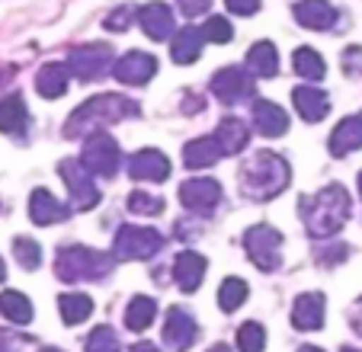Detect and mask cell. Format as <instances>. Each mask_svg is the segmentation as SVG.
<instances>
[{
    "mask_svg": "<svg viewBox=\"0 0 362 352\" xmlns=\"http://www.w3.org/2000/svg\"><path fill=\"white\" fill-rule=\"evenodd\" d=\"M13 253H16V263H20L23 269H39L42 250H39V244H35V240L16 237V240H13Z\"/></svg>",
    "mask_w": 362,
    "mask_h": 352,
    "instance_id": "cell-37",
    "label": "cell"
},
{
    "mask_svg": "<svg viewBox=\"0 0 362 352\" xmlns=\"http://www.w3.org/2000/svg\"><path fill=\"white\" fill-rule=\"evenodd\" d=\"M116 266V259L90 247H62L55 257V276L62 282H100Z\"/></svg>",
    "mask_w": 362,
    "mask_h": 352,
    "instance_id": "cell-4",
    "label": "cell"
},
{
    "mask_svg": "<svg viewBox=\"0 0 362 352\" xmlns=\"http://www.w3.org/2000/svg\"><path fill=\"white\" fill-rule=\"evenodd\" d=\"M129 176L138 180V183H164L167 176H170V160L160 151L144 148L129 157Z\"/></svg>",
    "mask_w": 362,
    "mask_h": 352,
    "instance_id": "cell-13",
    "label": "cell"
},
{
    "mask_svg": "<svg viewBox=\"0 0 362 352\" xmlns=\"http://www.w3.org/2000/svg\"><path fill=\"white\" fill-rule=\"evenodd\" d=\"M205 266H209V263H205L202 253H192V250L180 253L177 263H173V276H177V285H180L183 291H196L199 285H202Z\"/></svg>",
    "mask_w": 362,
    "mask_h": 352,
    "instance_id": "cell-22",
    "label": "cell"
},
{
    "mask_svg": "<svg viewBox=\"0 0 362 352\" xmlns=\"http://www.w3.org/2000/svg\"><path fill=\"white\" fill-rule=\"evenodd\" d=\"M64 215H68V209L48 189H35L33 196H29V218H33V224H39V228L62 221Z\"/></svg>",
    "mask_w": 362,
    "mask_h": 352,
    "instance_id": "cell-21",
    "label": "cell"
},
{
    "mask_svg": "<svg viewBox=\"0 0 362 352\" xmlns=\"http://www.w3.org/2000/svg\"><path fill=\"white\" fill-rule=\"evenodd\" d=\"M135 20L141 23L144 35H148V39H154V42L170 39L173 26H177V23H173L170 7H167V4H160V0H154V4H144V7L135 13Z\"/></svg>",
    "mask_w": 362,
    "mask_h": 352,
    "instance_id": "cell-15",
    "label": "cell"
},
{
    "mask_svg": "<svg viewBox=\"0 0 362 352\" xmlns=\"http://www.w3.org/2000/svg\"><path fill=\"white\" fill-rule=\"evenodd\" d=\"M221 157L218 144H215V138H196V141H189L183 148V163L189 170H205V167H215Z\"/></svg>",
    "mask_w": 362,
    "mask_h": 352,
    "instance_id": "cell-28",
    "label": "cell"
},
{
    "mask_svg": "<svg viewBox=\"0 0 362 352\" xmlns=\"http://www.w3.org/2000/svg\"><path fill=\"white\" fill-rule=\"evenodd\" d=\"M292 13L305 29H317V33L330 29L337 23V10L330 0H298Z\"/></svg>",
    "mask_w": 362,
    "mask_h": 352,
    "instance_id": "cell-18",
    "label": "cell"
},
{
    "mask_svg": "<svg viewBox=\"0 0 362 352\" xmlns=\"http://www.w3.org/2000/svg\"><path fill=\"white\" fill-rule=\"evenodd\" d=\"M209 352H231V349H228L225 343H218V346H212V349H209Z\"/></svg>",
    "mask_w": 362,
    "mask_h": 352,
    "instance_id": "cell-43",
    "label": "cell"
},
{
    "mask_svg": "<svg viewBox=\"0 0 362 352\" xmlns=\"http://www.w3.org/2000/svg\"><path fill=\"white\" fill-rule=\"evenodd\" d=\"M298 352H324V349H317V346H301Z\"/></svg>",
    "mask_w": 362,
    "mask_h": 352,
    "instance_id": "cell-44",
    "label": "cell"
},
{
    "mask_svg": "<svg viewBox=\"0 0 362 352\" xmlns=\"http://www.w3.org/2000/svg\"><path fill=\"white\" fill-rule=\"evenodd\" d=\"M292 68H295V74L305 77V81H321V77L327 74V64H324V58L315 48H298V52L292 54Z\"/></svg>",
    "mask_w": 362,
    "mask_h": 352,
    "instance_id": "cell-30",
    "label": "cell"
},
{
    "mask_svg": "<svg viewBox=\"0 0 362 352\" xmlns=\"http://www.w3.org/2000/svg\"><path fill=\"white\" fill-rule=\"evenodd\" d=\"M58 311H62L64 324L77 327V324H83V320L93 314V301H90L87 295H81V291H68V295L58 298Z\"/></svg>",
    "mask_w": 362,
    "mask_h": 352,
    "instance_id": "cell-29",
    "label": "cell"
},
{
    "mask_svg": "<svg viewBox=\"0 0 362 352\" xmlns=\"http://www.w3.org/2000/svg\"><path fill=\"white\" fill-rule=\"evenodd\" d=\"M202 45H205L202 29H196V26H183V33L173 35L170 58H173L177 64H192V61H199V54H202Z\"/></svg>",
    "mask_w": 362,
    "mask_h": 352,
    "instance_id": "cell-26",
    "label": "cell"
},
{
    "mask_svg": "<svg viewBox=\"0 0 362 352\" xmlns=\"http://www.w3.org/2000/svg\"><path fill=\"white\" fill-rule=\"evenodd\" d=\"M58 173H62L64 186H68L74 209L90 211L100 202V189H96V183H93V173H87L81 160H62L58 163Z\"/></svg>",
    "mask_w": 362,
    "mask_h": 352,
    "instance_id": "cell-9",
    "label": "cell"
},
{
    "mask_svg": "<svg viewBox=\"0 0 362 352\" xmlns=\"http://www.w3.org/2000/svg\"><path fill=\"white\" fill-rule=\"evenodd\" d=\"M253 125H257L260 135L279 138L288 131V112L282 106H276L273 100H257L253 102Z\"/></svg>",
    "mask_w": 362,
    "mask_h": 352,
    "instance_id": "cell-17",
    "label": "cell"
},
{
    "mask_svg": "<svg viewBox=\"0 0 362 352\" xmlns=\"http://www.w3.org/2000/svg\"><path fill=\"white\" fill-rule=\"evenodd\" d=\"M135 13H138V10L125 4V7L112 10V13L106 16V23H103V26H106V29H112V33H125V29H129V23L135 20Z\"/></svg>",
    "mask_w": 362,
    "mask_h": 352,
    "instance_id": "cell-39",
    "label": "cell"
},
{
    "mask_svg": "<svg viewBox=\"0 0 362 352\" xmlns=\"http://www.w3.org/2000/svg\"><path fill=\"white\" fill-rule=\"evenodd\" d=\"M362 148V115H349L330 135V154L334 157H346L353 151Z\"/></svg>",
    "mask_w": 362,
    "mask_h": 352,
    "instance_id": "cell-20",
    "label": "cell"
},
{
    "mask_svg": "<svg viewBox=\"0 0 362 352\" xmlns=\"http://www.w3.org/2000/svg\"><path fill=\"white\" fill-rule=\"evenodd\" d=\"M247 71H250L253 77H263V81L279 74V52H276L273 42H257V45L247 52Z\"/></svg>",
    "mask_w": 362,
    "mask_h": 352,
    "instance_id": "cell-25",
    "label": "cell"
},
{
    "mask_svg": "<svg viewBox=\"0 0 362 352\" xmlns=\"http://www.w3.org/2000/svg\"><path fill=\"white\" fill-rule=\"evenodd\" d=\"M160 247H164V237L154 228H135V224H129V228H122L116 234L112 253H116V259H151Z\"/></svg>",
    "mask_w": 362,
    "mask_h": 352,
    "instance_id": "cell-8",
    "label": "cell"
},
{
    "mask_svg": "<svg viewBox=\"0 0 362 352\" xmlns=\"http://www.w3.org/2000/svg\"><path fill=\"white\" fill-rule=\"evenodd\" d=\"M292 327L295 330H321L324 327V295L321 291H308V295L295 298Z\"/></svg>",
    "mask_w": 362,
    "mask_h": 352,
    "instance_id": "cell-16",
    "label": "cell"
},
{
    "mask_svg": "<svg viewBox=\"0 0 362 352\" xmlns=\"http://www.w3.org/2000/svg\"><path fill=\"white\" fill-rule=\"evenodd\" d=\"M199 336V327L183 307H170L167 311V324H164V343L173 352H186Z\"/></svg>",
    "mask_w": 362,
    "mask_h": 352,
    "instance_id": "cell-14",
    "label": "cell"
},
{
    "mask_svg": "<svg viewBox=\"0 0 362 352\" xmlns=\"http://www.w3.org/2000/svg\"><path fill=\"white\" fill-rule=\"evenodd\" d=\"M298 215L311 237H334L349 218V196L343 186H324L311 199H301Z\"/></svg>",
    "mask_w": 362,
    "mask_h": 352,
    "instance_id": "cell-1",
    "label": "cell"
},
{
    "mask_svg": "<svg viewBox=\"0 0 362 352\" xmlns=\"http://www.w3.org/2000/svg\"><path fill=\"white\" fill-rule=\"evenodd\" d=\"M292 100H295V109H298V115L305 119V122H321L324 115L330 112V100H327V93L324 90H317V87H295V93H292Z\"/></svg>",
    "mask_w": 362,
    "mask_h": 352,
    "instance_id": "cell-19",
    "label": "cell"
},
{
    "mask_svg": "<svg viewBox=\"0 0 362 352\" xmlns=\"http://www.w3.org/2000/svg\"><path fill=\"white\" fill-rule=\"evenodd\" d=\"M112 74H116V81L125 83V87H144L151 77L158 74V58L148 52H129L116 61Z\"/></svg>",
    "mask_w": 362,
    "mask_h": 352,
    "instance_id": "cell-11",
    "label": "cell"
},
{
    "mask_svg": "<svg viewBox=\"0 0 362 352\" xmlns=\"http://www.w3.org/2000/svg\"><path fill=\"white\" fill-rule=\"evenodd\" d=\"M202 39L225 45V42L234 39V26L225 20V16H209V20H205V26H202Z\"/></svg>",
    "mask_w": 362,
    "mask_h": 352,
    "instance_id": "cell-38",
    "label": "cell"
},
{
    "mask_svg": "<svg viewBox=\"0 0 362 352\" xmlns=\"http://www.w3.org/2000/svg\"><path fill=\"white\" fill-rule=\"evenodd\" d=\"M132 115H138V102L125 100V96H119V93H100L71 112L68 125H64V135L68 138L93 135V131H103L106 125L132 119Z\"/></svg>",
    "mask_w": 362,
    "mask_h": 352,
    "instance_id": "cell-2",
    "label": "cell"
},
{
    "mask_svg": "<svg viewBox=\"0 0 362 352\" xmlns=\"http://www.w3.org/2000/svg\"><path fill=\"white\" fill-rule=\"evenodd\" d=\"M42 352H62V349H42Z\"/></svg>",
    "mask_w": 362,
    "mask_h": 352,
    "instance_id": "cell-46",
    "label": "cell"
},
{
    "mask_svg": "<svg viewBox=\"0 0 362 352\" xmlns=\"http://www.w3.org/2000/svg\"><path fill=\"white\" fill-rule=\"evenodd\" d=\"M0 314L7 320H13V324H29L33 320V305L20 291H4L0 295Z\"/></svg>",
    "mask_w": 362,
    "mask_h": 352,
    "instance_id": "cell-32",
    "label": "cell"
},
{
    "mask_svg": "<svg viewBox=\"0 0 362 352\" xmlns=\"http://www.w3.org/2000/svg\"><path fill=\"white\" fill-rule=\"evenodd\" d=\"M177 7H180V13L192 20V16H202L205 10L212 7V0H177Z\"/></svg>",
    "mask_w": 362,
    "mask_h": 352,
    "instance_id": "cell-40",
    "label": "cell"
},
{
    "mask_svg": "<svg viewBox=\"0 0 362 352\" xmlns=\"http://www.w3.org/2000/svg\"><path fill=\"white\" fill-rule=\"evenodd\" d=\"M247 282L244 278H225V282H221V288H218V305H221V311H238L240 305H244L247 301Z\"/></svg>",
    "mask_w": 362,
    "mask_h": 352,
    "instance_id": "cell-33",
    "label": "cell"
},
{
    "mask_svg": "<svg viewBox=\"0 0 362 352\" xmlns=\"http://www.w3.org/2000/svg\"><path fill=\"white\" fill-rule=\"evenodd\" d=\"M209 90L215 93V100L221 102H240L247 96H253V74H247L244 68H221L212 77Z\"/></svg>",
    "mask_w": 362,
    "mask_h": 352,
    "instance_id": "cell-12",
    "label": "cell"
},
{
    "mask_svg": "<svg viewBox=\"0 0 362 352\" xmlns=\"http://www.w3.org/2000/svg\"><path fill=\"white\" fill-rule=\"evenodd\" d=\"M359 192H362V173H359Z\"/></svg>",
    "mask_w": 362,
    "mask_h": 352,
    "instance_id": "cell-47",
    "label": "cell"
},
{
    "mask_svg": "<svg viewBox=\"0 0 362 352\" xmlns=\"http://www.w3.org/2000/svg\"><path fill=\"white\" fill-rule=\"evenodd\" d=\"M180 202L186 205L196 215H212L221 202V186L209 176H196V180H186L180 186Z\"/></svg>",
    "mask_w": 362,
    "mask_h": 352,
    "instance_id": "cell-10",
    "label": "cell"
},
{
    "mask_svg": "<svg viewBox=\"0 0 362 352\" xmlns=\"http://www.w3.org/2000/svg\"><path fill=\"white\" fill-rule=\"evenodd\" d=\"M129 352H160V349L154 343H138V346H132Z\"/></svg>",
    "mask_w": 362,
    "mask_h": 352,
    "instance_id": "cell-42",
    "label": "cell"
},
{
    "mask_svg": "<svg viewBox=\"0 0 362 352\" xmlns=\"http://www.w3.org/2000/svg\"><path fill=\"white\" fill-rule=\"evenodd\" d=\"M244 247L247 253H250V263L260 266L263 272H273L279 269L282 263V234L276 228H269V224H257V228H250L244 234Z\"/></svg>",
    "mask_w": 362,
    "mask_h": 352,
    "instance_id": "cell-6",
    "label": "cell"
},
{
    "mask_svg": "<svg viewBox=\"0 0 362 352\" xmlns=\"http://www.w3.org/2000/svg\"><path fill=\"white\" fill-rule=\"evenodd\" d=\"M212 138L218 144L221 157H225V154H240L247 148V141H250V131H247V125L240 119H221Z\"/></svg>",
    "mask_w": 362,
    "mask_h": 352,
    "instance_id": "cell-23",
    "label": "cell"
},
{
    "mask_svg": "<svg viewBox=\"0 0 362 352\" xmlns=\"http://www.w3.org/2000/svg\"><path fill=\"white\" fill-rule=\"evenodd\" d=\"M112 58H116V54H112V45H103V42H93V45L74 48L64 68H68V74H71V77H77V81L93 83V81H100V77L110 74Z\"/></svg>",
    "mask_w": 362,
    "mask_h": 352,
    "instance_id": "cell-5",
    "label": "cell"
},
{
    "mask_svg": "<svg viewBox=\"0 0 362 352\" xmlns=\"http://www.w3.org/2000/svg\"><path fill=\"white\" fill-rule=\"evenodd\" d=\"M125 205H129V211L132 215H160V211H164V202H160L158 196H151V192H132L129 199H125Z\"/></svg>",
    "mask_w": 362,
    "mask_h": 352,
    "instance_id": "cell-36",
    "label": "cell"
},
{
    "mask_svg": "<svg viewBox=\"0 0 362 352\" xmlns=\"http://www.w3.org/2000/svg\"><path fill=\"white\" fill-rule=\"evenodd\" d=\"M0 278H7V266H4V259H0Z\"/></svg>",
    "mask_w": 362,
    "mask_h": 352,
    "instance_id": "cell-45",
    "label": "cell"
},
{
    "mask_svg": "<svg viewBox=\"0 0 362 352\" xmlns=\"http://www.w3.org/2000/svg\"><path fill=\"white\" fill-rule=\"evenodd\" d=\"M26 125H29V109L23 102V96L0 100V131L4 135H20Z\"/></svg>",
    "mask_w": 362,
    "mask_h": 352,
    "instance_id": "cell-27",
    "label": "cell"
},
{
    "mask_svg": "<svg viewBox=\"0 0 362 352\" xmlns=\"http://www.w3.org/2000/svg\"><path fill=\"white\" fill-rule=\"evenodd\" d=\"M225 4L234 16H253L260 10V0H225Z\"/></svg>",
    "mask_w": 362,
    "mask_h": 352,
    "instance_id": "cell-41",
    "label": "cell"
},
{
    "mask_svg": "<svg viewBox=\"0 0 362 352\" xmlns=\"http://www.w3.org/2000/svg\"><path fill=\"white\" fill-rule=\"evenodd\" d=\"M122 343H119V333L112 327H96L93 333L87 336V352H119Z\"/></svg>",
    "mask_w": 362,
    "mask_h": 352,
    "instance_id": "cell-34",
    "label": "cell"
},
{
    "mask_svg": "<svg viewBox=\"0 0 362 352\" xmlns=\"http://www.w3.org/2000/svg\"><path fill=\"white\" fill-rule=\"evenodd\" d=\"M68 83H71L68 68L58 61L42 64L39 74H35V90H39V96H45V100H58V96L68 90Z\"/></svg>",
    "mask_w": 362,
    "mask_h": 352,
    "instance_id": "cell-24",
    "label": "cell"
},
{
    "mask_svg": "<svg viewBox=\"0 0 362 352\" xmlns=\"http://www.w3.org/2000/svg\"><path fill=\"white\" fill-rule=\"evenodd\" d=\"M288 180H292L288 163L279 154H273V151H260L240 170V192L247 199H253V202H269L279 192H286Z\"/></svg>",
    "mask_w": 362,
    "mask_h": 352,
    "instance_id": "cell-3",
    "label": "cell"
},
{
    "mask_svg": "<svg viewBox=\"0 0 362 352\" xmlns=\"http://www.w3.org/2000/svg\"><path fill=\"white\" fill-rule=\"evenodd\" d=\"M81 163H83V170L93 173V176H112L119 170V144H116V138L106 135V131H93V135H87Z\"/></svg>",
    "mask_w": 362,
    "mask_h": 352,
    "instance_id": "cell-7",
    "label": "cell"
},
{
    "mask_svg": "<svg viewBox=\"0 0 362 352\" xmlns=\"http://www.w3.org/2000/svg\"><path fill=\"white\" fill-rule=\"evenodd\" d=\"M154 314H158V305L151 298H144V295H135L129 301V311H125V327L129 330H148Z\"/></svg>",
    "mask_w": 362,
    "mask_h": 352,
    "instance_id": "cell-31",
    "label": "cell"
},
{
    "mask_svg": "<svg viewBox=\"0 0 362 352\" xmlns=\"http://www.w3.org/2000/svg\"><path fill=\"white\" fill-rule=\"evenodd\" d=\"M263 346H267V330H263L260 324H244L238 330V349L240 352H263Z\"/></svg>",
    "mask_w": 362,
    "mask_h": 352,
    "instance_id": "cell-35",
    "label": "cell"
}]
</instances>
